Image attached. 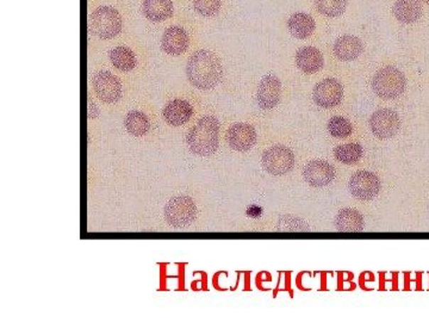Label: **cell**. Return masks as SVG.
Masks as SVG:
<instances>
[{
    "label": "cell",
    "mask_w": 429,
    "mask_h": 322,
    "mask_svg": "<svg viewBox=\"0 0 429 322\" xmlns=\"http://www.w3.org/2000/svg\"><path fill=\"white\" fill-rule=\"evenodd\" d=\"M193 116V107L188 100L175 98L165 105L163 117L172 127H182Z\"/></svg>",
    "instance_id": "9a60e30c"
},
{
    "label": "cell",
    "mask_w": 429,
    "mask_h": 322,
    "mask_svg": "<svg viewBox=\"0 0 429 322\" xmlns=\"http://www.w3.org/2000/svg\"><path fill=\"white\" fill-rule=\"evenodd\" d=\"M335 168L326 160H311L303 170L304 181L313 188H325L335 179Z\"/></svg>",
    "instance_id": "7c38bea8"
},
{
    "label": "cell",
    "mask_w": 429,
    "mask_h": 322,
    "mask_svg": "<svg viewBox=\"0 0 429 322\" xmlns=\"http://www.w3.org/2000/svg\"><path fill=\"white\" fill-rule=\"evenodd\" d=\"M109 58H110L112 66L122 72H130L137 65L135 53L126 45H119V47L112 48L109 53Z\"/></svg>",
    "instance_id": "44dd1931"
},
{
    "label": "cell",
    "mask_w": 429,
    "mask_h": 322,
    "mask_svg": "<svg viewBox=\"0 0 429 322\" xmlns=\"http://www.w3.org/2000/svg\"><path fill=\"white\" fill-rule=\"evenodd\" d=\"M323 55L315 47H303L296 54V65L305 75H314L323 67Z\"/></svg>",
    "instance_id": "2e32d148"
},
{
    "label": "cell",
    "mask_w": 429,
    "mask_h": 322,
    "mask_svg": "<svg viewBox=\"0 0 429 322\" xmlns=\"http://www.w3.org/2000/svg\"><path fill=\"white\" fill-rule=\"evenodd\" d=\"M334 54L341 61H353L363 53V43L359 38L346 35L337 38L333 47Z\"/></svg>",
    "instance_id": "e0dca14e"
},
{
    "label": "cell",
    "mask_w": 429,
    "mask_h": 322,
    "mask_svg": "<svg viewBox=\"0 0 429 322\" xmlns=\"http://www.w3.org/2000/svg\"><path fill=\"white\" fill-rule=\"evenodd\" d=\"M89 28L97 38L112 40L122 30V17L115 8L99 6L89 16Z\"/></svg>",
    "instance_id": "3957f363"
},
{
    "label": "cell",
    "mask_w": 429,
    "mask_h": 322,
    "mask_svg": "<svg viewBox=\"0 0 429 322\" xmlns=\"http://www.w3.org/2000/svg\"><path fill=\"white\" fill-rule=\"evenodd\" d=\"M93 90L104 104L119 103L123 96L122 82L110 70H99L93 75Z\"/></svg>",
    "instance_id": "ba28073f"
},
{
    "label": "cell",
    "mask_w": 429,
    "mask_h": 322,
    "mask_svg": "<svg viewBox=\"0 0 429 322\" xmlns=\"http://www.w3.org/2000/svg\"><path fill=\"white\" fill-rule=\"evenodd\" d=\"M281 96V80L276 75H270L264 77L258 86V93H256L258 105L264 110H271L279 104Z\"/></svg>",
    "instance_id": "4fadbf2b"
},
{
    "label": "cell",
    "mask_w": 429,
    "mask_h": 322,
    "mask_svg": "<svg viewBox=\"0 0 429 322\" xmlns=\"http://www.w3.org/2000/svg\"><path fill=\"white\" fill-rule=\"evenodd\" d=\"M189 45V35L182 26H172L165 30L161 38V48L168 55H182Z\"/></svg>",
    "instance_id": "5bb4252c"
},
{
    "label": "cell",
    "mask_w": 429,
    "mask_h": 322,
    "mask_svg": "<svg viewBox=\"0 0 429 322\" xmlns=\"http://www.w3.org/2000/svg\"><path fill=\"white\" fill-rule=\"evenodd\" d=\"M197 205L189 196L173 197L165 207V219L174 228H186L197 219Z\"/></svg>",
    "instance_id": "5b68a950"
},
{
    "label": "cell",
    "mask_w": 429,
    "mask_h": 322,
    "mask_svg": "<svg viewBox=\"0 0 429 322\" xmlns=\"http://www.w3.org/2000/svg\"><path fill=\"white\" fill-rule=\"evenodd\" d=\"M421 4L418 0H398L393 5V15L400 22L411 24L421 17Z\"/></svg>",
    "instance_id": "7402d4cb"
},
{
    "label": "cell",
    "mask_w": 429,
    "mask_h": 322,
    "mask_svg": "<svg viewBox=\"0 0 429 322\" xmlns=\"http://www.w3.org/2000/svg\"><path fill=\"white\" fill-rule=\"evenodd\" d=\"M290 33L293 36L300 40H304L313 35L315 30V21L310 15L300 12L291 16L288 22Z\"/></svg>",
    "instance_id": "ffe728a7"
},
{
    "label": "cell",
    "mask_w": 429,
    "mask_h": 322,
    "mask_svg": "<svg viewBox=\"0 0 429 322\" xmlns=\"http://www.w3.org/2000/svg\"><path fill=\"white\" fill-rule=\"evenodd\" d=\"M256 130L249 123H235L227 130L226 141L228 146L237 152H248L256 144Z\"/></svg>",
    "instance_id": "8fae6325"
},
{
    "label": "cell",
    "mask_w": 429,
    "mask_h": 322,
    "mask_svg": "<svg viewBox=\"0 0 429 322\" xmlns=\"http://www.w3.org/2000/svg\"><path fill=\"white\" fill-rule=\"evenodd\" d=\"M186 75L196 89L203 91L212 90L222 79V63L219 56L210 50H197L188 61Z\"/></svg>",
    "instance_id": "6da1fadb"
},
{
    "label": "cell",
    "mask_w": 429,
    "mask_h": 322,
    "mask_svg": "<svg viewBox=\"0 0 429 322\" xmlns=\"http://www.w3.org/2000/svg\"><path fill=\"white\" fill-rule=\"evenodd\" d=\"M247 214L252 216V218H259L261 215V208L252 205V207L248 208Z\"/></svg>",
    "instance_id": "f1b7e54d"
},
{
    "label": "cell",
    "mask_w": 429,
    "mask_h": 322,
    "mask_svg": "<svg viewBox=\"0 0 429 322\" xmlns=\"http://www.w3.org/2000/svg\"><path fill=\"white\" fill-rule=\"evenodd\" d=\"M334 156L339 163L344 165H354L363 159L364 149L359 144H346L337 146L334 149Z\"/></svg>",
    "instance_id": "cb8c5ba5"
},
{
    "label": "cell",
    "mask_w": 429,
    "mask_h": 322,
    "mask_svg": "<svg viewBox=\"0 0 429 322\" xmlns=\"http://www.w3.org/2000/svg\"><path fill=\"white\" fill-rule=\"evenodd\" d=\"M370 128L374 136L379 140H389L400 132V116L391 109L377 110L371 116Z\"/></svg>",
    "instance_id": "9c48e42d"
},
{
    "label": "cell",
    "mask_w": 429,
    "mask_h": 322,
    "mask_svg": "<svg viewBox=\"0 0 429 322\" xmlns=\"http://www.w3.org/2000/svg\"><path fill=\"white\" fill-rule=\"evenodd\" d=\"M124 127L126 132L135 137L145 136L151 129V122L148 116L140 110H131L128 112L124 119Z\"/></svg>",
    "instance_id": "603a6c76"
},
{
    "label": "cell",
    "mask_w": 429,
    "mask_h": 322,
    "mask_svg": "<svg viewBox=\"0 0 429 322\" xmlns=\"http://www.w3.org/2000/svg\"><path fill=\"white\" fill-rule=\"evenodd\" d=\"M344 98V87L337 79L328 78L318 82L313 91V100L318 107L332 109L339 105Z\"/></svg>",
    "instance_id": "30bf717a"
},
{
    "label": "cell",
    "mask_w": 429,
    "mask_h": 322,
    "mask_svg": "<svg viewBox=\"0 0 429 322\" xmlns=\"http://www.w3.org/2000/svg\"><path fill=\"white\" fill-rule=\"evenodd\" d=\"M425 3H428L429 4V0H425Z\"/></svg>",
    "instance_id": "f546056e"
},
{
    "label": "cell",
    "mask_w": 429,
    "mask_h": 322,
    "mask_svg": "<svg viewBox=\"0 0 429 322\" xmlns=\"http://www.w3.org/2000/svg\"><path fill=\"white\" fill-rule=\"evenodd\" d=\"M335 227L339 232H344V233H359L363 232L365 227L364 216L359 211L352 208L342 209L337 215Z\"/></svg>",
    "instance_id": "d6986e66"
},
{
    "label": "cell",
    "mask_w": 429,
    "mask_h": 322,
    "mask_svg": "<svg viewBox=\"0 0 429 322\" xmlns=\"http://www.w3.org/2000/svg\"><path fill=\"white\" fill-rule=\"evenodd\" d=\"M219 119L214 116L207 115L198 119L186 135L190 152L203 158L214 154L219 147Z\"/></svg>",
    "instance_id": "7a4b0ae2"
},
{
    "label": "cell",
    "mask_w": 429,
    "mask_h": 322,
    "mask_svg": "<svg viewBox=\"0 0 429 322\" xmlns=\"http://www.w3.org/2000/svg\"><path fill=\"white\" fill-rule=\"evenodd\" d=\"M406 77L396 67L386 66L378 70L372 80V89L379 98L395 100L406 90Z\"/></svg>",
    "instance_id": "277c9868"
},
{
    "label": "cell",
    "mask_w": 429,
    "mask_h": 322,
    "mask_svg": "<svg viewBox=\"0 0 429 322\" xmlns=\"http://www.w3.org/2000/svg\"><path fill=\"white\" fill-rule=\"evenodd\" d=\"M87 112H89V119H96V117H98V115H99L98 107H97L96 104L93 103L91 97H89V107H87Z\"/></svg>",
    "instance_id": "83f0119b"
},
{
    "label": "cell",
    "mask_w": 429,
    "mask_h": 322,
    "mask_svg": "<svg viewBox=\"0 0 429 322\" xmlns=\"http://www.w3.org/2000/svg\"><path fill=\"white\" fill-rule=\"evenodd\" d=\"M328 132L333 137L346 139L353 133V127L347 119L341 116H334L328 122Z\"/></svg>",
    "instance_id": "484cf974"
},
{
    "label": "cell",
    "mask_w": 429,
    "mask_h": 322,
    "mask_svg": "<svg viewBox=\"0 0 429 322\" xmlns=\"http://www.w3.org/2000/svg\"><path fill=\"white\" fill-rule=\"evenodd\" d=\"M348 190L352 196L362 202H370L381 191L379 178L370 171H357L348 182Z\"/></svg>",
    "instance_id": "52a82bcc"
},
{
    "label": "cell",
    "mask_w": 429,
    "mask_h": 322,
    "mask_svg": "<svg viewBox=\"0 0 429 322\" xmlns=\"http://www.w3.org/2000/svg\"><path fill=\"white\" fill-rule=\"evenodd\" d=\"M221 0H193V8L203 17H214L221 10Z\"/></svg>",
    "instance_id": "4316f807"
},
{
    "label": "cell",
    "mask_w": 429,
    "mask_h": 322,
    "mask_svg": "<svg viewBox=\"0 0 429 322\" xmlns=\"http://www.w3.org/2000/svg\"><path fill=\"white\" fill-rule=\"evenodd\" d=\"M173 11L172 0H143L142 3V12L151 22H163L172 17Z\"/></svg>",
    "instance_id": "ac0fdd59"
},
{
    "label": "cell",
    "mask_w": 429,
    "mask_h": 322,
    "mask_svg": "<svg viewBox=\"0 0 429 322\" xmlns=\"http://www.w3.org/2000/svg\"><path fill=\"white\" fill-rule=\"evenodd\" d=\"M347 0H316V9L327 17H339L344 14Z\"/></svg>",
    "instance_id": "d4e9b609"
},
{
    "label": "cell",
    "mask_w": 429,
    "mask_h": 322,
    "mask_svg": "<svg viewBox=\"0 0 429 322\" xmlns=\"http://www.w3.org/2000/svg\"><path fill=\"white\" fill-rule=\"evenodd\" d=\"M296 163L293 151L284 145H274L267 149L261 156L264 170L274 177L289 173Z\"/></svg>",
    "instance_id": "8992f818"
}]
</instances>
